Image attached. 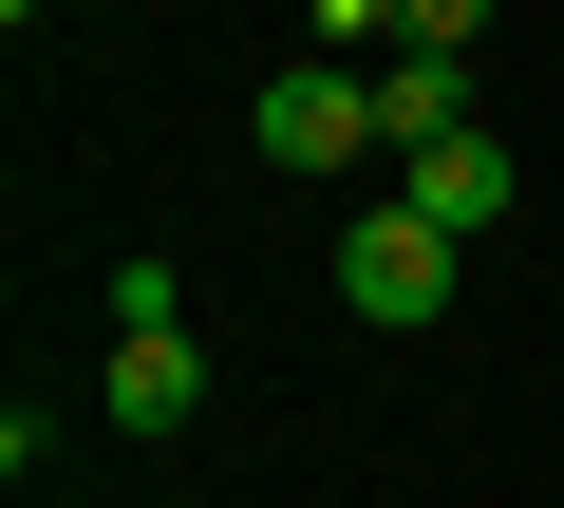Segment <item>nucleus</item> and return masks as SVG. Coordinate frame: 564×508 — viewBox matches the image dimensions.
<instances>
[{
    "label": "nucleus",
    "instance_id": "nucleus-2",
    "mask_svg": "<svg viewBox=\"0 0 564 508\" xmlns=\"http://www.w3.org/2000/svg\"><path fill=\"white\" fill-rule=\"evenodd\" d=\"M245 151H263V170H358V151H395V132H377V76L282 57V76H263V114H245Z\"/></svg>",
    "mask_w": 564,
    "mask_h": 508
},
{
    "label": "nucleus",
    "instance_id": "nucleus-1",
    "mask_svg": "<svg viewBox=\"0 0 564 508\" xmlns=\"http://www.w3.org/2000/svg\"><path fill=\"white\" fill-rule=\"evenodd\" d=\"M452 264H470V245H452V226H414L395 188H377V207L339 226V302H358L377 339H414V321H452Z\"/></svg>",
    "mask_w": 564,
    "mask_h": 508
},
{
    "label": "nucleus",
    "instance_id": "nucleus-7",
    "mask_svg": "<svg viewBox=\"0 0 564 508\" xmlns=\"http://www.w3.org/2000/svg\"><path fill=\"white\" fill-rule=\"evenodd\" d=\"M151 508H207V489H151Z\"/></svg>",
    "mask_w": 564,
    "mask_h": 508
},
{
    "label": "nucleus",
    "instance_id": "nucleus-4",
    "mask_svg": "<svg viewBox=\"0 0 564 508\" xmlns=\"http://www.w3.org/2000/svg\"><path fill=\"white\" fill-rule=\"evenodd\" d=\"M207 414V339L188 321H113V433H188Z\"/></svg>",
    "mask_w": 564,
    "mask_h": 508
},
{
    "label": "nucleus",
    "instance_id": "nucleus-3",
    "mask_svg": "<svg viewBox=\"0 0 564 508\" xmlns=\"http://www.w3.org/2000/svg\"><path fill=\"white\" fill-rule=\"evenodd\" d=\"M395 207L452 226V245H489V226L527 207V170H508V132H433V151H395Z\"/></svg>",
    "mask_w": 564,
    "mask_h": 508
},
{
    "label": "nucleus",
    "instance_id": "nucleus-6",
    "mask_svg": "<svg viewBox=\"0 0 564 508\" xmlns=\"http://www.w3.org/2000/svg\"><path fill=\"white\" fill-rule=\"evenodd\" d=\"M395 39L414 57H489V0H395Z\"/></svg>",
    "mask_w": 564,
    "mask_h": 508
},
{
    "label": "nucleus",
    "instance_id": "nucleus-5",
    "mask_svg": "<svg viewBox=\"0 0 564 508\" xmlns=\"http://www.w3.org/2000/svg\"><path fill=\"white\" fill-rule=\"evenodd\" d=\"M377 132H395V151H433V132H489V76L395 39V57H377Z\"/></svg>",
    "mask_w": 564,
    "mask_h": 508
}]
</instances>
